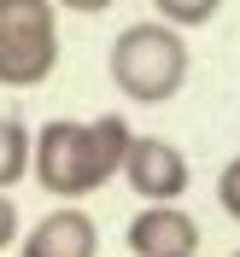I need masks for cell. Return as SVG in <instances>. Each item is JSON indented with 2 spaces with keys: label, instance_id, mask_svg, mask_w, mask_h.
<instances>
[{
  "label": "cell",
  "instance_id": "cell-1",
  "mask_svg": "<svg viewBox=\"0 0 240 257\" xmlns=\"http://www.w3.org/2000/svg\"><path fill=\"white\" fill-rule=\"evenodd\" d=\"M129 123L117 111H100L94 123H76V117H53V123L35 128V146H30V170L35 181L53 193V199H88L100 193L106 181H117L123 170V152H129Z\"/></svg>",
  "mask_w": 240,
  "mask_h": 257
},
{
  "label": "cell",
  "instance_id": "cell-2",
  "mask_svg": "<svg viewBox=\"0 0 240 257\" xmlns=\"http://www.w3.org/2000/svg\"><path fill=\"white\" fill-rule=\"evenodd\" d=\"M188 35L146 18V24H129L117 30L112 53H106V70H112V88L135 105H164L170 94H182L188 82Z\"/></svg>",
  "mask_w": 240,
  "mask_h": 257
},
{
  "label": "cell",
  "instance_id": "cell-3",
  "mask_svg": "<svg viewBox=\"0 0 240 257\" xmlns=\"http://www.w3.org/2000/svg\"><path fill=\"white\" fill-rule=\"evenodd\" d=\"M59 70V6L0 0V88H41Z\"/></svg>",
  "mask_w": 240,
  "mask_h": 257
},
{
  "label": "cell",
  "instance_id": "cell-4",
  "mask_svg": "<svg viewBox=\"0 0 240 257\" xmlns=\"http://www.w3.org/2000/svg\"><path fill=\"white\" fill-rule=\"evenodd\" d=\"M117 176L129 181V193L141 199V205H182V193H188V158H182L176 146L164 141V135H135L123 152V170Z\"/></svg>",
  "mask_w": 240,
  "mask_h": 257
},
{
  "label": "cell",
  "instance_id": "cell-5",
  "mask_svg": "<svg viewBox=\"0 0 240 257\" xmlns=\"http://www.w3.org/2000/svg\"><path fill=\"white\" fill-rule=\"evenodd\" d=\"M123 245H129V257H199L205 234L182 205H141L129 216Z\"/></svg>",
  "mask_w": 240,
  "mask_h": 257
},
{
  "label": "cell",
  "instance_id": "cell-6",
  "mask_svg": "<svg viewBox=\"0 0 240 257\" xmlns=\"http://www.w3.org/2000/svg\"><path fill=\"white\" fill-rule=\"evenodd\" d=\"M18 257H100V228L82 205H59L18 240Z\"/></svg>",
  "mask_w": 240,
  "mask_h": 257
},
{
  "label": "cell",
  "instance_id": "cell-7",
  "mask_svg": "<svg viewBox=\"0 0 240 257\" xmlns=\"http://www.w3.org/2000/svg\"><path fill=\"white\" fill-rule=\"evenodd\" d=\"M30 146H35V135L24 128V117L0 111V193L30 176Z\"/></svg>",
  "mask_w": 240,
  "mask_h": 257
},
{
  "label": "cell",
  "instance_id": "cell-8",
  "mask_svg": "<svg viewBox=\"0 0 240 257\" xmlns=\"http://www.w3.org/2000/svg\"><path fill=\"white\" fill-rule=\"evenodd\" d=\"M217 6L223 0H152L158 24H170V30H205L211 18H217Z\"/></svg>",
  "mask_w": 240,
  "mask_h": 257
},
{
  "label": "cell",
  "instance_id": "cell-9",
  "mask_svg": "<svg viewBox=\"0 0 240 257\" xmlns=\"http://www.w3.org/2000/svg\"><path fill=\"white\" fill-rule=\"evenodd\" d=\"M217 205H223V216L240 222V158H228L223 176H217Z\"/></svg>",
  "mask_w": 240,
  "mask_h": 257
},
{
  "label": "cell",
  "instance_id": "cell-10",
  "mask_svg": "<svg viewBox=\"0 0 240 257\" xmlns=\"http://www.w3.org/2000/svg\"><path fill=\"white\" fill-rule=\"evenodd\" d=\"M18 240H24V216H18L12 193H0V251H6V245H18Z\"/></svg>",
  "mask_w": 240,
  "mask_h": 257
},
{
  "label": "cell",
  "instance_id": "cell-11",
  "mask_svg": "<svg viewBox=\"0 0 240 257\" xmlns=\"http://www.w3.org/2000/svg\"><path fill=\"white\" fill-rule=\"evenodd\" d=\"M53 6H64V12H76V18H100V12H112L117 0H53Z\"/></svg>",
  "mask_w": 240,
  "mask_h": 257
},
{
  "label": "cell",
  "instance_id": "cell-12",
  "mask_svg": "<svg viewBox=\"0 0 240 257\" xmlns=\"http://www.w3.org/2000/svg\"><path fill=\"white\" fill-rule=\"evenodd\" d=\"M228 257H240V251H228Z\"/></svg>",
  "mask_w": 240,
  "mask_h": 257
}]
</instances>
